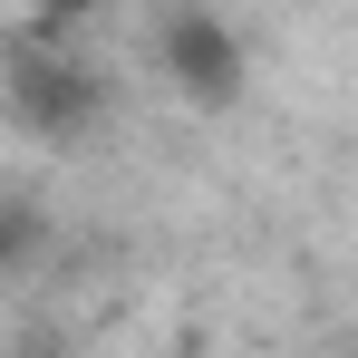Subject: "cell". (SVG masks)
Wrapping results in <instances>:
<instances>
[{"label":"cell","mask_w":358,"mask_h":358,"mask_svg":"<svg viewBox=\"0 0 358 358\" xmlns=\"http://www.w3.org/2000/svg\"><path fill=\"white\" fill-rule=\"evenodd\" d=\"M97 117H107V87H97V68L78 59V39L20 29L10 39V126H29L49 145H78Z\"/></svg>","instance_id":"obj_1"},{"label":"cell","mask_w":358,"mask_h":358,"mask_svg":"<svg viewBox=\"0 0 358 358\" xmlns=\"http://www.w3.org/2000/svg\"><path fill=\"white\" fill-rule=\"evenodd\" d=\"M155 68L175 78L194 107H233L242 97V39H233V20H213V10H165V29H155Z\"/></svg>","instance_id":"obj_2"},{"label":"cell","mask_w":358,"mask_h":358,"mask_svg":"<svg viewBox=\"0 0 358 358\" xmlns=\"http://www.w3.org/2000/svg\"><path fill=\"white\" fill-rule=\"evenodd\" d=\"M78 20H87V0H39V10H29L39 39H78Z\"/></svg>","instance_id":"obj_3"}]
</instances>
